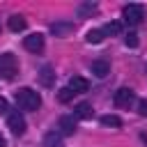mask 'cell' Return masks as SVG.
I'll return each mask as SVG.
<instances>
[{
	"mask_svg": "<svg viewBox=\"0 0 147 147\" xmlns=\"http://www.w3.org/2000/svg\"><path fill=\"white\" fill-rule=\"evenodd\" d=\"M44 147H64L60 131H48V133L44 136Z\"/></svg>",
	"mask_w": 147,
	"mask_h": 147,
	"instance_id": "8fae6325",
	"label": "cell"
},
{
	"mask_svg": "<svg viewBox=\"0 0 147 147\" xmlns=\"http://www.w3.org/2000/svg\"><path fill=\"white\" fill-rule=\"evenodd\" d=\"M0 147H7V140H5L2 136H0Z\"/></svg>",
	"mask_w": 147,
	"mask_h": 147,
	"instance_id": "603a6c76",
	"label": "cell"
},
{
	"mask_svg": "<svg viewBox=\"0 0 147 147\" xmlns=\"http://www.w3.org/2000/svg\"><path fill=\"white\" fill-rule=\"evenodd\" d=\"M71 99H74V92H71L69 87H62V90L57 92V101H60V103H69Z\"/></svg>",
	"mask_w": 147,
	"mask_h": 147,
	"instance_id": "d6986e66",
	"label": "cell"
},
{
	"mask_svg": "<svg viewBox=\"0 0 147 147\" xmlns=\"http://www.w3.org/2000/svg\"><path fill=\"white\" fill-rule=\"evenodd\" d=\"M7 25H9V30H11V32H21V30H25V18H23L21 14H14V16L9 18V23H7Z\"/></svg>",
	"mask_w": 147,
	"mask_h": 147,
	"instance_id": "5bb4252c",
	"label": "cell"
},
{
	"mask_svg": "<svg viewBox=\"0 0 147 147\" xmlns=\"http://www.w3.org/2000/svg\"><path fill=\"white\" fill-rule=\"evenodd\" d=\"M92 113H94V110H92V106H90L87 101L78 103V106H76V110H74V115H76L78 119H90V117H92Z\"/></svg>",
	"mask_w": 147,
	"mask_h": 147,
	"instance_id": "7c38bea8",
	"label": "cell"
},
{
	"mask_svg": "<svg viewBox=\"0 0 147 147\" xmlns=\"http://www.w3.org/2000/svg\"><path fill=\"white\" fill-rule=\"evenodd\" d=\"M122 14H124V21H126L129 25H138V23H142V18H145V7H142V5H126Z\"/></svg>",
	"mask_w": 147,
	"mask_h": 147,
	"instance_id": "3957f363",
	"label": "cell"
},
{
	"mask_svg": "<svg viewBox=\"0 0 147 147\" xmlns=\"http://www.w3.org/2000/svg\"><path fill=\"white\" fill-rule=\"evenodd\" d=\"M23 46H25V51H30V53H39V51L44 48V37H41L39 32L28 34V37L23 39Z\"/></svg>",
	"mask_w": 147,
	"mask_h": 147,
	"instance_id": "8992f818",
	"label": "cell"
},
{
	"mask_svg": "<svg viewBox=\"0 0 147 147\" xmlns=\"http://www.w3.org/2000/svg\"><path fill=\"white\" fill-rule=\"evenodd\" d=\"M16 106H18L21 110L34 113V110L41 106V96H39V92H34L32 87H21V90L16 92Z\"/></svg>",
	"mask_w": 147,
	"mask_h": 147,
	"instance_id": "6da1fadb",
	"label": "cell"
},
{
	"mask_svg": "<svg viewBox=\"0 0 147 147\" xmlns=\"http://www.w3.org/2000/svg\"><path fill=\"white\" fill-rule=\"evenodd\" d=\"M74 21H55V23H51V32L55 34V37H67L69 32H74Z\"/></svg>",
	"mask_w": 147,
	"mask_h": 147,
	"instance_id": "52a82bcc",
	"label": "cell"
},
{
	"mask_svg": "<svg viewBox=\"0 0 147 147\" xmlns=\"http://www.w3.org/2000/svg\"><path fill=\"white\" fill-rule=\"evenodd\" d=\"M90 71H92L96 78H106V76L110 74V64H108L106 60H94V62L90 64Z\"/></svg>",
	"mask_w": 147,
	"mask_h": 147,
	"instance_id": "9c48e42d",
	"label": "cell"
},
{
	"mask_svg": "<svg viewBox=\"0 0 147 147\" xmlns=\"http://www.w3.org/2000/svg\"><path fill=\"white\" fill-rule=\"evenodd\" d=\"M53 78H55L53 69H51V67H44V69H41V74H39L41 85H44V87H51V85H53Z\"/></svg>",
	"mask_w": 147,
	"mask_h": 147,
	"instance_id": "9a60e30c",
	"label": "cell"
},
{
	"mask_svg": "<svg viewBox=\"0 0 147 147\" xmlns=\"http://www.w3.org/2000/svg\"><path fill=\"white\" fill-rule=\"evenodd\" d=\"M101 124H103V126L117 129V126H122V119H119L117 115H103V117H101Z\"/></svg>",
	"mask_w": 147,
	"mask_h": 147,
	"instance_id": "e0dca14e",
	"label": "cell"
},
{
	"mask_svg": "<svg viewBox=\"0 0 147 147\" xmlns=\"http://www.w3.org/2000/svg\"><path fill=\"white\" fill-rule=\"evenodd\" d=\"M124 41H126V46L136 48V46H138V34H136V32H129V34L124 37Z\"/></svg>",
	"mask_w": 147,
	"mask_h": 147,
	"instance_id": "ffe728a7",
	"label": "cell"
},
{
	"mask_svg": "<svg viewBox=\"0 0 147 147\" xmlns=\"http://www.w3.org/2000/svg\"><path fill=\"white\" fill-rule=\"evenodd\" d=\"M138 115H147V101H138Z\"/></svg>",
	"mask_w": 147,
	"mask_h": 147,
	"instance_id": "7402d4cb",
	"label": "cell"
},
{
	"mask_svg": "<svg viewBox=\"0 0 147 147\" xmlns=\"http://www.w3.org/2000/svg\"><path fill=\"white\" fill-rule=\"evenodd\" d=\"M0 115H9V103H7V99H2V96H0Z\"/></svg>",
	"mask_w": 147,
	"mask_h": 147,
	"instance_id": "44dd1931",
	"label": "cell"
},
{
	"mask_svg": "<svg viewBox=\"0 0 147 147\" xmlns=\"http://www.w3.org/2000/svg\"><path fill=\"white\" fill-rule=\"evenodd\" d=\"M122 32V25L117 23V21H110V23H106V28H103V34H110V37H115V34H119Z\"/></svg>",
	"mask_w": 147,
	"mask_h": 147,
	"instance_id": "ac0fdd59",
	"label": "cell"
},
{
	"mask_svg": "<svg viewBox=\"0 0 147 147\" xmlns=\"http://www.w3.org/2000/svg\"><path fill=\"white\" fill-rule=\"evenodd\" d=\"M57 129H60V136H74V131H76V119L69 117V115H62L60 122H57Z\"/></svg>",
	"mask_w": 147,
	"mask_h": 147,
	"instance_id": "ba28073f",
	"label": "cell"
},
{
	"mask_svg": "<svg viewBox=\"0 0 147 147\" xmlns=\"http://www.w3.org/2000/svg\"><path fill=\"white\" fill-rule=\"evenodd\" d=\"M96 9H99L96 2H92V0H90V2H83V5H78V16H80V18H87V16L96 14Z\"/></svg>",
	"mask_w": 147,
	"mask_h": 147,
	"instance_id": "4fadbf2b",
	"label": "cell"
},
{
	"mask_svg": "<svg viewBox=\"0 0 147 147\" xmlns=\"http://www.w3.org/2000/svg\"><path fill=\"white\" fill-rule=\"evenodd\" d=\"M7 126H9V131H11L14 136H23V133H25V119H23V115H21L18 110H9V115H7Z\"/></svg>",
	"mask_w": 147,
	"mask_h": 147,
	"instance_id": "277c9868",
	"label": "cell"
},
{
	"mask_svg": "<svg viewBox=\"0 0 147 147\" xmlns=\"http://www.w3.org/2000/svg\"><path fill=\"white\" fill-rule=\"evenodd\" d=\"M113 101H115L117 108H129V106L136 101V94H133V90H129V87H119V90L115 92Z\"/></svg>",
	"mask_w": 147,
	"mask_h": 147,
	"instance_id": "5b68a950",
	"label": "cell"
},
{
	"mask_svg": "<svg viewBox=\"0 0 147 147\" xmlns=\"http://www.w3.org/2000/svg\"><path fill=\"white\" fill-rule=\"evenodd\" d=\"M67 87H69L74 94H83V92H87V90H90V83H87L83 76H74V78L69 80V85H67Z\"/></svg>",
	"mask_w": 147,
	"mask_h": 147,
	"instance_id": "30bf717a",
	"label": "cell"
},
{
	"mask_svg": "<svg viewBox=\"0 0 147 147\" xmlns=\"http://www.w3.org/2000/svg\"><path fill=\"white\" fill-rule=\"evenodd\" d=\"M16 67H18V64H16V57H14L11 53H2V55H0V76H2V78H7V80L14 78V76H16Z\"/></svg>",
	"mask_w": 147,
	"mask_h": 147,
	"instance_id": "7a4b0ae2",
	"label": "cell"
},
{
	"mask_svg": "<svg viewBox=\"0 0 147 147\" xmlns=\"http://www.w3.org/2000/svg\"><path fill=\"white\" fill-rule=\"evenodd\" d=\"M103 37H106L103 30H90V32L85 34V41H87V44H101Z\"/></svg>",
	"mask_w": 147,
	"mask_h": 147,
	"instance_id": "2e32d148",
	"label": "cell"
}]
</instances>
